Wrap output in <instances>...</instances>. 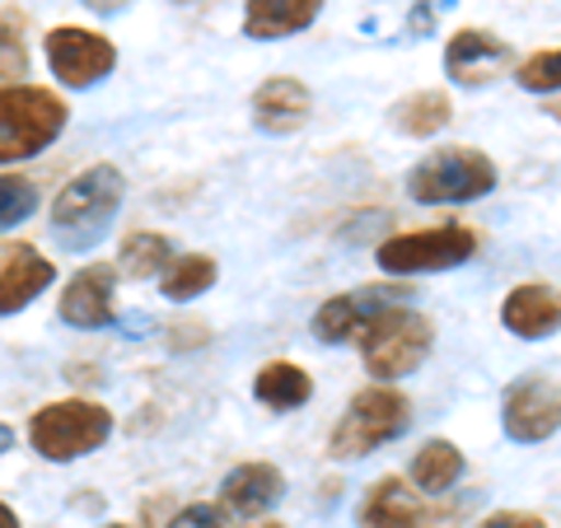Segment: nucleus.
<instances>
[{
  "mask_svg": "<svg viewBox=\"0 0 561 528\" xmlns=\"http://www.w3.org/2000/svg\"><path fill=\"white\" fill-rule=\"evenodd\" d=\"M122 197H127V183L113 164H94L76 173L66 187L57 206H51V239L61 243L66 253H84L113 230Z\"/></svg>",
  "mask_w": 561,
  "mask_h": 528,
  "instance_id": "obj_1",
  "label": "nucleus"
},
{
  "mask_svg": "<svg viewBox=\"0 0 561 528\" xmlns=\"http://www.w3.org/2000/svg\"><path fill=\"white\" fill-rule=\"evenodd\" d=\"M66 127V103L38 84H5L0 90V164L43 154Z\"/></svg>",
  "mask_w": 561,
  "mask_h": 528,
  "instance_id": "obj_2",
  "label": "nucleus"
},
{
  "mask_svg": "<svg viewBox=\"0 0 561 528\" xmlns=\"http://www.w3.org/2000/svg\"><path fill=\"white\" fill-rule=\"evenodd\" d=\"M408 426H412V402L398 389H383L379 383V389H365L360 398H351L346 416L337 421V431H332L328 454L342 463L365 459V454H375L379 445L398 439Z\"/></svg>",
  "mask_w": 561,
  "mask_h": 528,
  "instance_id": "obj_3",
  "label": "nucleus"
},
{
  "mask_svg": "<svg viewBox=\"0 0 561 528\" xmlns=\"http://www.w3.org/2000/svg\"><path fill=\"white\" fill-rule=\"evenodd\" d=\"M496 187V164L482 150H435L431 160H421L408 173V192L421 206H449V202H478Z\"/></svg>",
  "mask_w": 561,
  "mask_h": 528,
  "instance_id": "obj_4",
  "label": "nucleus"
},
{
  "mask_svg": "<svg viewBox=\"0 0 561 528\" xmlns=\"http://www.w3.org/2000/svg\"><path fill=\"white\" fill-rule=\"evenodd\" d=\"M108 435H113V416L103 412L99 402H84V398L51 402V408H43L28 426L33 449L51 463H76L84 454H94Z\"/></svg>",
  "mask_w": 561,
  "mask_h": 528,
  "instance_id": "obj_5",
  "label": "nucleus"
},
{
  "mask_svg": "<svg viewBox=\"0 0 561 528\" xmlns=\"http://www.w3.org/2000/svg\"><path fill=\"white\" fill-rule=\"evenodd\" d=\"M431 319L416 309H389L360 332V351H365V369L370 379H402L431 356Z\"/></svg>",
  "mask_w": 561,
  "mask_h": 528,
  "instance_id": "obj_6",
  "label": "nucleus"
},
{
  "mask_svg": "<svg viewBox=\"0 0 561 528\" xmlns=\"http://www.w3.org/2000/svg\"><path fill=\"white\" fill-rule=\"evenodd\" d=\"M478 253V239L463 225H435V230H412L389 243H379V267L389 276H421V272H449Z\"/></svg>",
  "mask_w": 561,
  "mask_h": 528,
  "instance_id": "obj_7",
  "label": "nucleus"
},
{
  "mask_svg": "<svg viewBox=\"0 0 561 528\" xmlns=\"http://www.w3.org/2000/svg\"><path fill=\"white\" fill-rule=\"evenodd\" d=\"M402 299H412V290H402V286H360V290L332 295L328 305H319V313H313V337L328 342V346H342L351 337H360L379 313L398 309Z\"/></svg>",
  "mask_w": 561,
  "mask_h": 528,
  "instance_id": "obj_8",
  "label": "nucleus"
},
{
  "mask_svg": "<svg viewBox=\"0 0 561 528\" xmlns=\"http://www.w3.org/2000/svg\"><path fill=\"white\" fill-rule=\"evenodd\" d=\"M47 66L70 90H90V84H99L117 66V47L90 28L66 24L47 33Z\"/></svg>",
  "mask_w": 561,
  "mask_h": 528,
  "instance_id": "obj_9",
  "label": "nucleus"
},
{
  "mask_svg": "<svg viewBox=\"0 0 561 528\" xmlns=\"http://www.w3.org/2000/svg\"><path fill=\"white\" fill-rule=\"evenodd\" d=\"M501 426L515 445H542L548 435L561 431V393L552 379L524 375L511 383V393L501 402Z\"/></svg>",
  "mask_w": 561,
  "mask_h": 528,
  "instance_id": "obj_10",
  "label": "nucleus"
},
{
  "mask_svg": "<svg viewBox=\"0 0 561 528\" xmlns=\"http://www.w3.org/2000/svg\"><path fill=\"white\" fill-rule=\"evenodd\" d=\"M309 113H313V94L295 76L262 80L257 94H253V122H257V131H267V136L300 131L309 122Z\"/></svg>",
  "mask_w": 561,
  "mask_h": 528,
  "instance_id": "obj_11",
  "label": "nucleus"
},
{
  "mask_svg": "<svg viewBox=\"0 0 561 528\" xmlns=\"http://www.w3.org/2000/svg\"><path fill=\"white\" fill-rule=\"evenodd\" d=\"M501 323L524 342H542L561 328V290L529 280V286H515L501 305Z\"/></svg>",
  "mask_w": 561,
  "mask_h": 528,
  "instance_id": "obj_12",
  "label": "nucleus"
},
{
  "mask_svg": "<svg viewBox=\"0 0 561 528\" xmlns=\"http://www.w3.org/2000/svg\"><path fill=\"white\" fill-rule=\"evenodd\" d=\"M505 61H511V43H501L496 33H486V28L454 33L445 47V70H449V80H459V84H486Z\"/></svg>",
  "mask_w": 561,
  "mask_h": 528,
  "instance_id": "obj_13",
  "label": "nucleus"
},
{
  "mask_svg": "<svg viewBox=\"0 0 561 528\" xmlns=\"http://www.w3.org/2000/svg\"><path fill=\"white\" fill-rule=\"evenodd\" d=\"M51 276H57V267L38 249H28V243L5 249L0 253V313H20L28 299H38L51 286Z\"/></svg>",
  "mask_w": 561,
  "mask_h": 528,
  "instance_id": "obj_14",
  "label": "nucleus"
},
{
  "mask_svg": "<svg viewBox=\"0 0 561 528\" xmlns=\"http://www.w3.org/2000/svg\"><path fill=\"white\" fill-rule=\"evenodd\" d=\"M113 272L108 267H84L61 290V323L70 328H108L113 323Z\"/></svg>",
  "mask_w": 561,
  "mask_h": 528,
  "instance_id": "obj_15",
  "label": "nucleus"
},
{
  "mask_svg": "<svg viewBox=\"0 0 561 528\" xmlns=\"http://www.w3.org/2000/svg\"><path fill=\"white\" fill-rule=\"evenodd\" d=\"M280 491H286V478H280V468L272 463H243L234 468L230 478L220 482V501L225 509H234V515H262V509H272L280 501Z\"/></svg>",
  "mask_w": 561,
  "mask_h": 528,
  "instance_id": "obj_16",
  "label": "nucleus"
},
{
  "mask_svg": "<svg viewBox=\"0 0 561 528\" xmlns=\"http://www.w3.org/2000/svg\"><path fill=\"white\" fill-rule=\"evenodd\" d=\"M319 10H323V0H249L243 33H249L253 43L290 38V33H300L319 20Z\"/></svg>",
  "mask_w": 561,
  "mask_h": 528,
  "instance_id": "obj_17",
  "label": "nucleus"
},
{
  "mask_svg": "<svg viewBox=\"0 0 561 528\" xmlns=\"http://www.w3.org/2000/svg\"><path fill=\"white\" fill-rule=\"evenodd\" d=\"M421 505L398 478H379L360 501V528H416Z\"/></svg>",
  "mask_w": 561,
  "mask_h": 528,
  "instance_id": "obj_18",
  "label": "nucleus"
},
{
  "mask_svg": "<svg viewBox=\"0 0 561 528\" xmlns=\"http://www.w3.org/2000/svg\"><path fill=\"white\" fill-rule=\"evenodd\" d=\"M253 393L262 408H272V412H295V408H305L309 393H313V383L300 365H290V360H272V365H262L257 369V379H253Z\"/></svg>",
  "mask_w": 561,
  "mask_h": 528,
  "instance_id": "obj_19",
  "label": "nucleus"
},
{
  "mask_svg": "<svg viewBox=\"0 0 561 528\" xmlns=\"http://www.w3.org/2000/svg\"><path fill=\"white\" fill-rule=\"evenodd\" d=\"M449 117H454V108L440 90H421V94L398 99L389 113V122L402 136H435L440 127H449Z\"/></svg>",
  "mask_w": 561,
  "mask_h": 528,
  "instance_id": "obj_20",
  "label": "nucleus"
},
{
  "mask_svg": "<svg viewBox=\"0 0 561 528\" xmlns=\"http://www.w3.org/2000/svg\"><path fill=\"white\" fill-rule=\"evenodd\" d=\"M459 478H463V454L454 449L449 439H431V445L416 449V459H412V482L426 491V496H440V491H449Z\"/></svg>",
  "mask_w": 561,
  "mask_h": 528,
  "instance_id": "obj_21",
  "label": "nucleus"
},
{
  "mask_svg": "<svg viewBox=\"0 0 561 528\" xmlns=\"http://www.w3.org/2000/svg\"><path fill=\"white\" fill-rule=\"evenodd\" d=\"M210 286H216V262L202 257V253L173 257L169 272L160 276V290H164V299H173V305H187V299L206 295Z\"/></svg>",
  "mask_w": 561,
  "mask_h": 528,
  "instance_id": "obj_22",
  "label": "nucleus"
},
{
  "mask_svg": "<svg viewBox=\"0 0 561 528\" xmlns=\"http://www.w3.org/2000/svg\"><path fill=\"white\" fill-rule=\"evenodd\" d=\"M169 262H173L169 239H160V234H127V239H122V257H117L122 276L146 280V276H154L160 267H169Z\"/></svg>",
  "mask_w": 561,
  "mask_h": 528,
  "instance_id": "obj_23",
  "label": "nucleus"
},
{
  "mask_svg": "<svg viewBox=\"0 0 561 528\" xmlns=\"http://www.w3.org/2000/svg\"><path fill=\"white\" fill-rule=\"evenodd\" d=\"M33 210H38V187L20 179V173H5V179H0V230L24 225Z\"/></svg>",
  "mask_w": 561,
  "mask_h": 528,
  "instance_id": "obj_24",
  "label": "nucleus"
},
{
  "mask_svg": "<svg viewBox=\"0 0 561 528\" xmlns=\"http://www.w3.org/2000/svg\"><path fill=\"white\" fill-rule=\"evenodd\" d=\"M515 80H519V90H529V94H557L561 90V47L524 57Z\"/></svg>",
  "mask_w": 561,
  "mask_h": 528,
  "instance_id": "obj_25",
  "label": "nucleus"
},
{
  "mask_svg": "<svg viewBox=\"0 0 561 528\" xmlns=\"http://www.w3.org/2000/svg\"><path fill=\"white\" fill-rule=\"evenodd\" d=\"M24 70H28V51L20 38V24L0 20V80H24Z\"/></svg>",
  "mask_w": 561,
  "mask_h": 528,
  "instance_id": "obj_26",
  "label": "nucleus"
},
{
  "mask_svg": "<svg viewBox=\"0 0 561 528\" xmlns=\"http://www.w3.org/2000/svg\"><path fill=\"white\" fill-rule=\"evenodd\" d=\"M169 528H230V515H225V509H216V505H187V509H179V515H173Z\"/></svg>",
  "mask_w": 561,
  "mask_h": 528,
  "instance_id": "obj_27",
  "label": "nucleus"
},
{
  "mask_svg": "<svg viewBox=\"0 0 561 528\" xmlns=\"http://www.w3.org/2000/svg\"><path fill=\"white\" fill-rule=\"evenodd\" d=\"M478 528H548V524L529 515V509H501V515H486Z\"/></svg>",
  "mask_w": 561,
  "mask_h": 528,
  "instance_id": "obj_28",
  "label": "nucleus"
},
{
  "mask_svg": "<svg viewBox=\"0 0 561 528\" xmlns=\"http://www.w3.org/2000/svg\"><path fill=\"white\" fill-rule=\"evenodd\" d=\"M90 10H99V14H117V10H127L131 0H84Z\"/></svg>",
  "mask_w": 561,
  "mask_h": 528,
  "instance_id": "obj_29",
  "label": "nucleus"
},
{
  "mask_svg": "<svg viewBox=\"0 0 561 528\" xmlns=\"http://www.w3.org/2000/svg\"><path fill=\"white\" fill-rule=\"evenodd\" d=\"M0 528H20V519H14V509L0 501Z\"/></svg>",
  "mask_w": 561,
  "mask_h": 528,
  "instance_id": "obj_30",
  "label": "nucleus"
},
{
  "mask_svg": "<svg viewBox=\"0 0 561 528\" xmlns=\"http://www.w3.org/2000/svg\"><path fill=\"white\" fill-rule=\"evenodd\" d=\"M10 445H14V431H10V426H0V454H10Z\"/></svg>",
  "mask_w": 561,
  "mask_h": 528,
  "instance_id": "obj_31",
  "label": "nucleus"
},
{
  "mask_svg": "<svg viewBox=\"0 0 561 528\" xmlns=\"http://www.w3.org/2000/svg\"><path fill=\"white\" fill-rule=\"evenodd\" d=\"M179 5H192V0H179Z\"/></svg>",
  "mask_w": 561,
  "mask_h": 528,
  "instance_id": "obj_32",
  "label": "nucleus"
},
{
  "mask_svg": "<svg viewBox=\"0 0 561 528\" xmlns=\"http://www.w3.org/2000/svg\"><path fill=\"white\" fill-rule=\"evenodd\" d=\"M113 528H122V524H113Z\"/></svg>",
  "mask_w": 561,
  "mask_h": 528,
  "instance_id": "obj_33",
  "label": "nucleus"
},
{
  "mask_svg": "<svg viewBox=\"0 0 561 528\" xmlns=\"http://www.w3.org/2000/svg\"><path fill=\"white\" fill-rule=\"evenodd\" d=\"M267 528H276V524H267Z\"/></svg>",
  "mask_w": 561,
  "mask_h": 528,
  "instance_id": "obj_34",
  "label": "nucleus"
}]
</instances>
